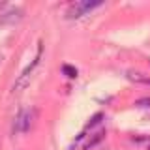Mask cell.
<instances>
[{
  "mask_svg": "<svg viewBox=\"0 0 150 150\" xmlns=\"http://www.w3.org/2000/svg\"><path fill=\"white\" fill-rule=\"evenodd\" d=\"M98 6H101V2H100V0H96V2H90V0H83V2H75L73 6L68 9V17H69V19H77V17L84 15L86 11H90V9L98 8Z\"/></svg>",
  "mask_w": 150,
  "mask_h": 150,
  "instance_id": "1",
  "label": "cell"
},
{
  "mask_svg": "<svg viewBox=\"0 0 150 150\" xmlns=\"http://www.w3.org/2000/svg\"><path fill=\"white\" fill-rule=\"evenodd\" d=\"M32 118H34V112L30 109H23L19 111V115L15 116V124H13V129L15 131H26L32 124Z\"/></svg>",
  "mask_w": 150,
  "mask_h": 150,
  "instance_id": "2",
  "label": "cell"
},
{
  "mask_svg": "<svg viewBox=\"0 0 150 150\" xmlns=\"http://www.w3.org/2000/svg\"><path fill=\"white\" fill-rule=\"evenodd\" d=\"M128 79H131V81H135V83H146V84H150V79L144 77V75L139 73V71H128Z\"/></svg>",
  "mask_w": 150,
  "mask_h": 150,
  "instance_id": "3",
  "label": "cell"
},
{
  "mask_svg": "<svg viewBox=\"0 0 150 150\" xmlns=\"http://www.w3.org/2000/svg\"><path fill=\"white\" fill-rule=\"evenodd\" d=\"M62 73H66V75H68V77H77V69H75L73 68V66H68V64H64L62 66Z\"/></svg>",
  "mask_w": 150,
  "mask_h": 150,
  "instance_id": "4",
  "label": "cell"
},
{
  "mask_svg": "<svg viewBox=\"0 0 150 150\" xmlns=\"http://www.w3.org/2000/svg\"><path fill=\"white\" fill-rule=\"evenodd\" d=\"M139 107H150V98H144V100H139L137 101Z\"/></svg>",
  "mask_w": 150,
  "mask_h": 150,
  "instance_id": "5",
  "label": "cell"
}]
</instances>
